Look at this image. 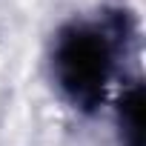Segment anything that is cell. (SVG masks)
I'll return each mask as SVG.
<instances>
[{"instance_id": "1", "label": "cell", "mask_w": 146, "mask_h": 146, "mask_svg": "<svg viewBox=\"0 0 146 146\" xmlns=\"http://www.w3.org/2000/svg\"><path fill=\"white\" fill-rule=\"evenodd\" d=\"M57 78L60 86L80 103H89L100 95V86L106 80V66H109V52L100 35L75 29L66 35L57 46L54 54Z\"/></svg>"}]
</instances>
